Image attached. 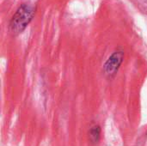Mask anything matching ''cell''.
Here are the masks:
<instances>
[{
  "mask_svg": "<svg viewBox=\"0 0 147 146\" xmlns=\"http://www.w3.org/2000/svg\"><path fill=\"white\" fill-rule=\"evenodd\" d=\"M35 7L30 3H22L15 12L9 24V30L13 35L22 34L34 16Z\"/></svg>",
  "mask_w": 147,
  "mask_h": 146,
  "instance_id": "obj_1",
  "label": "cell"
},
{
  "mask_svg": "<svg viewBox=\"0 0 147 146\" xmlns=\"http://www.w3.org/2000/svg\"><path fill=\"white\" fill-rule=\"evenodd\" d=\"M124 59V52L121 50H117L114 52L104 64L103 70L106 75L112 77L115 76L119 68L121 67Z\"/></svg>",
  "mask_w": 147,
  "mask_h": 146,
  "instance_id": "obj_2",
  "label": "cell"
},
{
  "mask_svg": "<svg viewBox=\"0 0 147 146\" xmlns=\"http://www.w3.org/2000/svg\"><path fill=\"white\" fill-rule=\"evenodd\" d=\"M100 138H101V128L99 126L96 125L92 126L89 131V139L93 145H96L99 142Z\"/></svg>",
  "mask_w": 147,
  "mask_h": 146,
  "instance_id": "obj_3",
  "label": "cell"
}]
</instances>
